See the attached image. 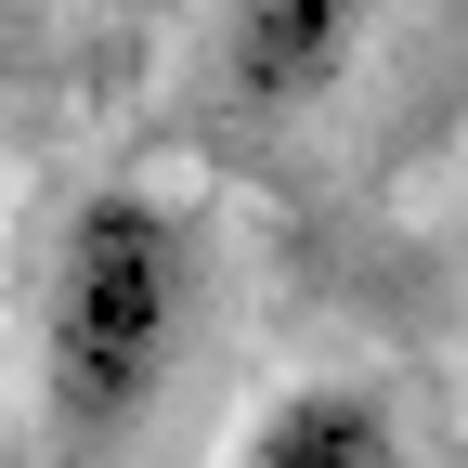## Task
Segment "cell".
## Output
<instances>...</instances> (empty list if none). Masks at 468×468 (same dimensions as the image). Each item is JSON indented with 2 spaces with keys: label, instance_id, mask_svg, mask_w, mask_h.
Returning a JSON list of instances; mask_svg holds the SVG:
<instances>
[{
  "label": "cell",
  "instance_id": "cell-1",
  "mask_svg": "<svg viewBox=\"0 0 468 468\" xmlns=\"http://www.w3.org/2000/svg\"><path fill=\"white\" fill-rule=\"evenodd\" d=\"M196 221L169 208L156 183H91L66 221H52V261H39V430L52 455H117L156 390L183 378V338H196Z\"/></svg>",
  "mask_w": 468,
  "mask_h": 468
},
{
  "label": "cell",
  "instance_id": "cell-2",
  "mask_svg": "<svg viewBox=\"0 0 468 468\" xmlns=\"http://www.w3.org/2000/svg\"><path fill=\"white\" fill-rule=\"evenodd\" d=\"M365 27H378V0H221V66L208 79L248 131H286V117H313L365 66Z\"/></svg>",
  "mask_w": 468,
  "mask_h": 468
},
{
  "label": "cell",
  "instance_id": "cell-3",
  "mask_svg": "<svg viewBox=\"0 0 468 468\" xmlns=\"http://www.w3.org/2000/svg\"><path fill=\"white\" fill-rule=\"evenodd\" d=\"M221 468H417V442H403L390 390H365V378H286L248 403Z\"/></svg>",
  "mask_w": 468,
  "mask_h": 468
},
{
  "label": "cell",
  "instance_id": "cell-4",
  "mask_svg": "<svg viewBox=\"0 0 468 468\" xmlns=\"http://www.w3.org/2000/svg\"><path fill=\"white\" fill-rule=\"evenodd\" d=\"M455 117H468V0H442V27H430V66L403 91V144H442Z\"/></svg>",
  "mask_w": 468,
  "mask_h": 468
}]
</instances>
